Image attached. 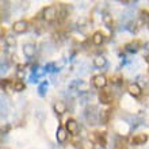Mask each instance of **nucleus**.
<instances>
[{"label": "nucleus", "instance_id": "nucleus-21", "mask_svg": "<svg viewBox=\"0 0 149 149\" xmlns=\"http://www.w3.org/2000/svg\"><path fill=\"white\" fill-rule=\"evenodd\" d=\"M96 136H98L99 144L102 146H106V136H104V133H96Z\"/></svg>", "mask_w": 149, "mask_h": 149}, {"label": "nucleus", "instance_id": "nucleus-12", "mask_svg": "<svg viewBox=\"0 0 149 149\" xmlns=\"http://www.w3.org/2000/svg\"><path fill=\"white\" fill-rule=\"evenodd\" d=\"M53 110H54L56 114L63 115V114L67 113V104L64 102H56L54 104H53Z\"/></svg>", "mask_w": 149, "mask_h": 149}, {"label": "nucleus", "instance_id": "nucleus-7", "mask_svg": "<svg viewBox=\"0 0 149 149\" xmlns=\"http://www.w3.org/2000/svg\"><path fill=\"white\" fill-rule=\"evenodd\" d=\"M29 24L26 20H16L15 23L12 24V30L15 33H18V34H22V33H24L26 30H27Z\"/></svg>", "mask_w": 149, "mask_h": 149}, {"label": "nucleus", "instance_id": "nucleus-10", "mask_svg": "<svg viewBox=\"0 0 149 149\" xmlns=\"http://www.w3.org/2000/svg\"><path fill=\"white\" fill-rule=\"evenodd\" d=\"M76 91L81 92V94H87L90 91V83L86 81V80H79L76 83Z\"/></svg>", "mask_w": 149, "mask_h": 149}, {"label": "nucleus", "instance_id": "nucleus-14", "mask_svg": "<svg viewBox=\"0 0 149 149\" xmlns=\"http://www.w3.org/2000/svg\"><path fill=\"white\" fill-rule=\"evenodd\" d=\"M94 65L96 68H104L107 65V60L103 56H96L94 58Z\"/></svg>", "mask_w": 149, "mask_h": 149}, {"label": "nucleus", "instance_id": "nucleus-2", "mask_svg": "<svg viewBox=\"0 0 149 149\" xmlns=\"http://www.w3.org/2000/svg\"><path fill=\"white\" fill-rule=\"evenodd\" d=\"M42 18L46 22H53L57 18V10H56L54 6H49V7L45 8L42 11Z\"/></svg>", "mask_w": 149, "mask_h": 149}, {"label": "nucleus", "instance_id": "nucleus-6", "mask_svg": "<svg viewBox=\"0 0 149 149\" xmlns=\"http://www.w3.org/2000/svg\"><path fill=\"white\" fill-rule=\"evenodd\" d=\"M127 92H129L132 96H134V98H138V96L142 94V90H141V87H140V84H137V83H129Z\"/></svg>", "mask_w": 149, "mask_h": 149}, {"label": "nucleus", "instance_id": "nucleus-3", "mask_svg": "<svg viewBox=\"0 0 149 149\" xmlns=\"http://www.w3.org/2000/svg\"><path fill=\"white\" fill-rule=\"evenodd\" d=\"M65 129L68 130V133L69 134L76 136V134L79 133V123L74 121V119L69 118V119H67V122H65Z\"/></svg>", "mask_w": 149, "mask_h": 149}, {"label": "nucleus", "instance_id": "nucleus-20", "mask_svg": "<svg viewBox=\"0 0 149 149\" xmlns=\"http://www.w3.org/2000/svg\"><path fill=\"white\" fill-rule=\"evenodd\" d=\"M47 88V81H43V83H41L39 84V87H38V92H39V95L41 96H43L45 95V90Z\"/></svg>", "mask_w": 149, "mask_h": 149}, {"label": "nucleus", "instance_id": "nucleus-23", "mask_svg": "<svg viewBox=\"0 0 149 149\" xmlns=\"http://www.w3.org/2000/svg\"><path fill=\"white\" fill-rule=\"evenodd\" d=\"M1 113L3 114H6L7 113V102H6V100H1Z\"/></svg>", "mask_w": 149, "mask_h": 149}, {"label": "nucleus", "instance_id": "nucleus-24", "mask_svg": "<svg viewBox=\"0 0 149 149\" xmlns=\"http://www.w3.org/2000/svg\"><path fill=\"white\" fill-rule=\"evenodd\" d=\"M145 61L149 64V56H146V57H145Z\"/></svg>", "mask_w": 149, "mask_h": 149}, {"label": "nucleus", "instance_id": "nucleus-1", "mask_svg": "<svg viewBox=\"0 0 149 149\" xmlns=\"http://www.w3.org/2000/svg\"><path fill=\"white\" fill-rule=\"evenodd\" d=\"M84 118H86V121L88 125L94 126L96 125L99 122V114H98V110L95 109V107H88L84 113Z\"/></svg>", "mask_w": 149, "mask_h": 149}, {"label": "nucleus", "instance_id": "nucleus-9", "mask_svg": "<svg viewBox=\"0 0 149 149\" xmlns=\"http://www.w3.org/2000/svg\"><path fill=\"white\" fill-rule=\"evenodd\" d=\"M23 53L27 58H33V57L36 56V45H34V43H24Z\"/></svg>", "mask_w": 149, "mask_h": 149}, {"label": "nucleus", "instance_id": "nucleus-19", "mask_svg": "<svg viewBox=\"0 0 149 149\" xmlns=\"http://www.w3.org/2000/svg\"><path fill=\"white\" fill-rule=\"evenodd\" d=\"M6 45H7L8 47H14L16 45V39L15 37H12V36H7L6 37Z\"/></svg>", "mask_w": 149, "mask_h": 149}, {"label": "nucleus", "instance_id": "nucleus-22", "mask_svg": "<svg viewBox=\"0 0 149 149\" xmlns=\"http://www.w3.org/2000/svg\"><path fill=\"white\" fill-rule=\"evenodd\" d=\"M67 16H68L67 10H65V8H63V10L58 12V20H60V22H63V20L67 19Z\"/></svg>", "mask_w": 149, "mask_h": 149}, {"label": "nucleus", "instance_id": "nucleus-4", "mask_svg": "<svg viewBox=\"0 0 149 149\" xmlns=\"http://www.w3.org/2000/svg\"><path fill=\"white\" fill-rule=\"evenodd\" d=\"M148 141V134L146 133H137L134 134L130 142H132V145H144L145 142Z\"/></svg>", "mask_w": 149, "mask_h": 149}, {"label": "nucleus", "instance_id": "nucleus-8", "mask_svg": "<svg viewBox=\"0 0 149 149\" xmlns=\"http://www.w3.org/2000/svg\"><path fill=\"white\" fill-rule=\"evenodd\" d=\"M56 138H57L58 144H64L68 138V130L65 127H63V126H60L57 129V133H56Z\"/></svg>", "mask_w": 149, "mask_h": 149}, {"label": "nucleus", "instance_id": "nucleus-16", "mask_svg": "<svg viewBox=\"0 0 149 149\" xmlns=\"http://www.w3.org/2000/svg\"><path fill=\"white\" fill-rule=\"evenodd\" d=\"M138 46H140V42L138 41H136V42H130L126 45V50L130 52V53H133V52H137L138 50Z\"/></svg>", "mask_w": 149, "mask_h": 149}, {"label": "nucleus", "instance_id": "nucleus-17", "mask_svg": "<svg viewBox=\"0 0 149 149\" xmlns=\"http://www.w3.org/2000/svg\"><path fill=\"white\" fill-rule=\"evenodd\" d=\"M102 20H103V23L106 24L109 29L113 27V16H111L110 14H104V15H103V18H102Z\"/></svg>", "mask_w": 149, "mask_h": 149}, {"label": "nucleus", "instance_id": "nucleus-15", "mask_svg": "<svg viewBox=\"0 0 149 149\" xmlns=\"http://www.w3.org/2000/svg\"><path fill=\"white\" fill-rule=\"evenodd\" d=\"M12 88H14V91H16V92H22V91H24V88H26V84H24L22 80H18V81L14 83Z\"/></svg>", "mask_w": 149, "mask_h": 149}, {"label": "nucleus", "instance_id": "nucleus-5", "mask_svg": "<svg viewBox=\"0 0 149 149\" xmlns=\"http://www.w3.org/2000/svg\"><path fill=\"white\" fill-rule=\"evenodd\" d=\"M92 83H94V86L98 90H102V88H104L107 86V77L104 74H96L94 77V80H92Z\"/></svg>", "mask_w": 149, "mask_h": 149}, {"label": "nucleus", "instance_id": "nucleus-13", "mask_svg": "<svg viewBox=\"0 0 149 149\" xmlns=\"http://www.w3.org/2000/svg\"><path fill=\"white\" fill-rule=\"evenodd\" d=\"M99 100H100V103H103V104H109V103H111V100H113L111 94L110 92H106V91H102V92L99 94Z\"/></svg>", "mask_w": 149, "mask_h": 149}, {"label": "nucleus", "instance_id": "nucleus-11", "mask_svg": "<svg viewBox=\"0 0 149 149\" xmlns=\"http://www.w3.org/2000/svg\"><path fill=\"white\" fill-rule=\"evenodd\" d=\"M91 41H92V43H94L95 46H100V45L104 42V34H103L102 31L94 33V36H92V38H91Z\"/></svg>", "mask_w": 149, "mask_h": 149}, {"label": "nucleus", "instance_id": "nucleus-18", "mask_svg": "<svg viewBox=\"0 0 149 149\" xmlns=\"http://www.w3.org/2000/svg\"><path fill=\"white\" fill-rule=\"evenodd\" d=\"M94 148L95 145L91 140H83L81 144H80V149H94Z\"/></svg>", "mask_w": 149, "mask_h": 149}]
</instances>
